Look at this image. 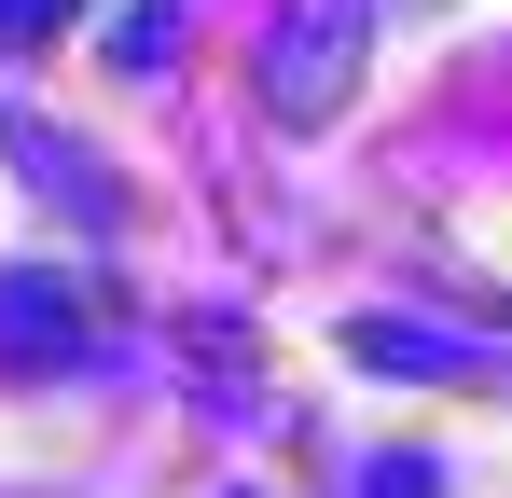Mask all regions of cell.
<instances>
[{"instance_id":"7a4b0ae2","label":"cell","mask_w":512,"mask_h":498,"mask_svg":"<svg viewBox=\"0 0 512 498\" xmlns=\"http://www.w3.org/2000/svg\"><path fill=\"white\" fill-rule=\"evenodd\" d=\"M56 14H70V0H0V28H56Z\"/></svg>"},{"instance_id":"6da1fadb","label":"cell","mask_w":512,"mask_h":498,"mask_svg":"<svg viewBox=\"0 0 512 498\" xmlns=\"http://www.w3.org/2000/svg\"><path fill=\"white\" fill-rule=\"evenodd\" d=\"M360 28H374V0H291V14H277V42H263V97H277L291 125H305V111H333Z\"/></svg>"}]
</instances>
